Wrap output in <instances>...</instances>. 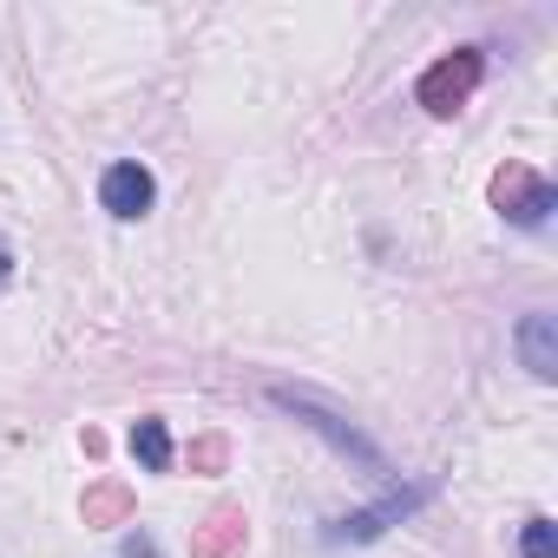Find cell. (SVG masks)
<instances>
[{"instance_id": "1", "label": "cell", "mask_w": 558, "mask_h": 558, "mask_svg": "<svg viewBox=\"0 0 558 558\" xmlns=\"http://www.w3.org/2000/svg\"><path fill=\"white\" fill-rule=\"evenodd\" d=\"M480 73H486V60H480L473 47H466V53H447L440 66H427V73H421V106H427L434 119H453V112L473 99Z\"/></svg>"}, {"instance_id": "2", "label": "cell", "mask_w": 558, "mask_h": 558, "mask_svg": "<svg viewBox=\"0 0 558 558\" xmlns=\"http://www.w3.org/2000/svg\"><path fill=\"white\" fill-rule=\"evenodd\" d=\"M493 204L512 217V223H545V210H551V184L538 178V171H525V165H506L499 178H493Z\"/></svg>"}, {"instance_id": "3", "label": "cell", "mask_w": 558, "mask_h": 558, "mask_svg": "<svg viewBox=\"0 0 558 558\" xmlns=\"http://www.w3.org/2000/svg\"><path fill=\"white\" fill-rule=\"evenodd\" d=\"M276 401H283V408H296V414H310V427H323V434H329V440H336L342 453H355V460H362L368 473H388V466H381V453H375V447H368V440H362V434H355L349 421H336L329 408H316L310 395H290V388H276Z\"/></svg>"}, {"instance_id": "4", "label": "cell", "mask_w": 558, "mask_h": 558, "mask_svg": "<svg viewBox=\"0 0 558 558\" xmlns=\"http://www.w3.org/2000/svg\"><path fill=\"white\" fill-rule=\"evenodd\" d=\"M99 197H106V210H112V217H125V223H132V217H145V210H151V197H158V191H151V171H145V165H112V171H106V184H99Z\"/></svg>"}, {"instance_id": "5", "label": "cell", "mask_w": 558, "mask_h": 558, "mask_svg": "<svg viewBox=\"0 0 558 558\" xmlns=\"http://www.w3.org/2000/svg\"><path fill=\"white\" fill-rule=\"evenodd\" d=\"M519 355H525V368L538 381H551L558 375V323L551 316H525L519 323Z\"/></svg>"}, {"instance_id": "6", "label": "cell", "mask_w": 558, "mask_h": 558, "mask_svg": "<svg viewBox=\"0 0 558 558\" xmlns=\"http://www.w3.org/2000/svg\"><path fill=\"white\" fill-rule=\"evenodd\" d=\"M243 545V512L236 506H217L197 532H191V558H230Z\"/></svg>"}, {"instance_id": "7", "label": "cell", "mask_w": 558, "mask_h": 558, "mask_svg": "<svg viewBox=\"0 0 558 558\" xmlns=\"http://www.w3.org/2000/svg\"><path fill=\"white\" fill-rule=\"evenodd\" d=\"M125 512H132V493L119 480H99L86 493V525H125Z\"/></svg>"}, {"instance_id": "8", "label": "cell", "mask_w": 558, "mask_h": 558, "mask_svg": "<svg viewBox=\"0 0 558 558\" xmlns=\"http://www.w3.org/2000/svg\"><path fill=\"white\" fill-rule=\"evenodd\" d=\"M132 453H138L151 473H171V434H165V421H138V427H132Z\"/></svg>"}, {"instance_id": "9", "label": "cell", "mask_w": 558, "mask_h": 558, "mask_svg": "<svg viewBox=\"0 0 558 558\" xmlns=\"http://www.w3.org/2000/svg\"><path fill=\"white\" fill-rule=\"evenodd\" d=\"M519 551H525V558H551V551H558L551 519H532V525H525V538H519Z\"/></svg>"}, {"instance_id": "10", "label": "cell", "mask_w": 558, "mask_h": 558, "mask_svg": "<svg viewBox=\"0 0 558 558\" xmlns=\"http://www.w3.org/2000/svg\"><path fill=\"white\" fill-rule=\"evenodd\" d=\"M191 466H223V440H197L191 447Z\"/></svg>"}, {"instance_id": "11", "label": "cell", "mask_w": 558, "mask_h": 558, "mask_svg": "<svg viewBox=\"0 0 558 558\" xmlns=\"http://www.w3.org/2000/svg\"><path fill=\"white\" fill-rule=\"evenodd\" d=\"M125 558H158V545H151L145 532H132V538H125Z\"/></svg>"}]
</instances>
